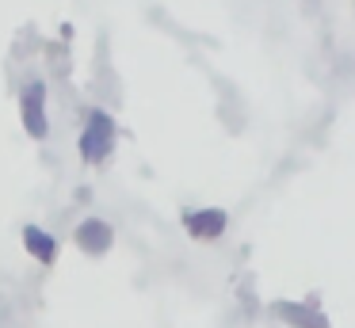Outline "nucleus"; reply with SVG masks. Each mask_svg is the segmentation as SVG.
<instances>
[{
  "instance_id": "nucleus-1",
  "label": "nucleus",
  "mask_w": 355,
  "mask_h": 328,
  "mask_svg": "<svg viewBox=\"0 0 355 328\" xmlns=\"http://www.w3.org/2000/svg\"><path fill=\"white\" fill-rule=\"evenodd\" d=\"M119 145V122L111 119V111L103 107H92L85 114V126H80V137H77V153L85 164H103V160L115 153Z\"/></svg>"
},
{
  "instance_id": "nucleus-2",
  "label": "nucleus",
  "mask_w": 355,
  "mask_h": 328,
  "mask_svg": "<svg viewBox=\"0 0 355 328\" xmlns=\"http://www.w3.org/2000/svg\"><path fill=\"white\" fill-rule=\"evenodd\" d=\"M46 99H50V88H46V80H42V76L24 80V88H19V122H24L27 137H35V141H46V137H50Z\"/></svg>"
},
{
  "instance_id": "nucleus-3",
  "label": "nucleus",
  "mask_w": 355,
  "mask_h": 328,
  "mask_svg": "<svg viewBox=\"0 0 355 328\" xmlns=\"http://www.w3.org/2000/svg\"><path fill=\"white\" fill-rule=\"evenodd\" d=\"M73 244H77L85 256H107L111 244H115V225L107 218H85L77 229H73Z\"/></svg>"
},
{
  "instance_id": "nucleus-4",
  "label": "nucleus",
  "mask_w": 355,
  "mask_h": 328,
  "mask_svg": "<svg viewBox=\"0 0 355 328\" xmlns=\"http://www.w3.org/2000/svg\"><path fill=\"white\" fill-rule=\"evenodd\" d=\"M230 225V214L218 206H202V210H184V229L195 241H218Z\"/></svg>"
},
{
  "instance_id": "nucleus-5",
  "label": "nucleus",
  "mask_w": 355,
  "mask_h": 328,
  "mask_svg": "<svg viewBox=\"0 0 355 328\" xmlns=\"http://www.w3.org/2000/svg\"><path fill=\"white\" fill-rule=\"evenodd\" d=\"M24 248L31 259H39L42 267H50L58 259V252H62V244H58V236L50 233V229L42 225H24Z\"/></svg>"
}]
</instances>
